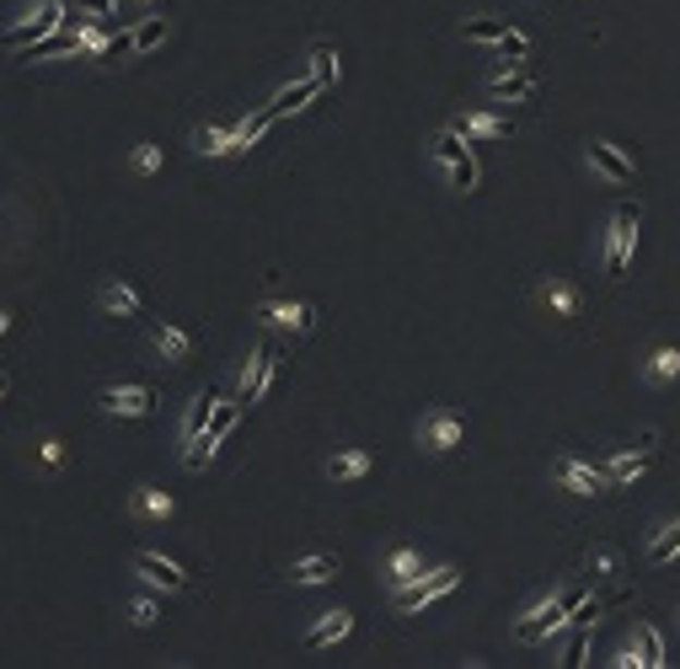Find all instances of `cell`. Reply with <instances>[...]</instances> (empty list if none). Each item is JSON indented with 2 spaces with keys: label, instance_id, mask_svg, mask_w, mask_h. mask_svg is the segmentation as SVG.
I'll use <instances>...</instances> for the list:
<instances>
[{
  "label": "cell",
  "instance_id": "cell-1",
  "mask_svg": "<svg viewBox=\"0 0 680 669\" xmlns=\"http://www.w3.org/2000/svg\"><path fill=\"white\" fill-rule=\"evenodd\" d=\"M236 418H242V402L231 397V402H215V413H209V424H204V434L193 439L183 450V466L187 472H198V466H209L215 461V450H220V439L236 428Z\"/></svg>",
  "mask_w": 680,
  "mask_h": 669
},
{
  "label": "cell",
  "instance_id": "cell-2",
  "mask_svg": "<svg viewBox=\"0 0 680 669\" xmlns=\"http://www.w3.org/2000/svg\"><path fill=\"white\" fill-rule=\"evenodd\" d=\"M434 161L450 172V183L461 187V193L477 187V161H472V150H466V134H456V129L434 134Z\"/></svg>",
  "mask_w": 680,
  "mask_h": 669
},
{
  "label": "cell",
  "instance_id": "cell-3",
  "mask_svg": "<svg viewBox=\"0 0 680 669\" xmlns=\"http://www.w3.org/2000/svg\"><path fill=\"white\" fill-rule=\"evenodd\" d=\"M632 242H638V204H621L617 215H611V231H606V273H611V279L627 273Z\"/></svg>",
  "mask_w": 680,
  "mask_h": 669
},
{
  "label": "cell",
  "instance_id": "cell-4",
  "mask_svg": "<svg viewBox=\"0 0 680 669\" xmlns=\"http://www.w3.org/2000/svg\"><path fill=\"white\" fill-rule=\"evenodd\" d=\"M456 584H461V573H456V568H434L429 579H413L408 589H397V610H402V616H418V610L434 606L439 595H450Z\"/></svg>",
  "mask_w": 680,
  "mask_h": 669
},
{
  "label": "cell",
  "instance_id": "cell-5",
  "mask_svg": "<svg viewBox=\"0 0 680 669\" xmlns=\"http://www.w3.org/2000/svg\"><path fill=\"white\" fill-rule=\"evenodd\" d=\"M64 22H70V16H64V0H44V5H38V16H27V22L5 27V44H11V49H27V44H44L49 33H60Z\"/></svg>",
  "mask_w": 680,
  "mask_h": 669
},
{
  "label": "cell",
  "instance_id": "cell-6",
  "mask_svg": "<svg viewBox=\"0 0 680 669\" xmlns=\"http://www.w3.org/2000/svg\"><path fill=\"white\" fill-rule=\"evenodd\" d=\"M97 408L108 418H145V413H156V386H108V391H97Z\"/></svg>",
  "mask_w": 680,
  "mask_h": 669
},
{
  "label": "cell",
  "instance_id": "cell-7",
  "mask_svg": "<svg viewBox=\"0 0 680 669\" xmlns=\"http://www.w3.org/2000/svg\"><path fill=\"white\" fill-rule=\"evenodd\" d=\"M134 573L150 584V589H167V595H187L193 589V579H187L178 562H167V557H156V551H139L134 557Z\"/></svg>",
  "mask_w": 680,
  "mask_h": 669
},
{
  "label": "cell",
  "instance_id": "cell-8",
  "mask_svg": "<svg viewBox=\"0 0 680 669\" xmlns=\"http://www.w3.org/2000/svg\"><path fill=\"white\" fill-rule=\"evenodd\" d=\"M274 369H279L274 349H252V360L242 365V386H236V402H242V408H252V402H263V397H268Z\"/></svg>",
  "mask_w": 680,
  "mask_h": 669
},
{
  "label": "cell",
  "instance_id": "cell-9",
  "mask_svg": "<svg viewBox=\"0 0 680 669\" xmlns=\"http://www.w3.org/2000/svg\"><path fill=\"white\" fill-rule=\"evenodd\" d=\"M418 439H424V450L445 455V450H456V445L466 439V424H461L456 413H429V418L418 424Z\"/></svg>",
  "mask_w": 680,
  "mask_h": 669
},
{
  "label": "cell",
  "instance_id": "cell-10",
  "mask_svg": "<svg viewBox=\"0 0 680 669\" xmlns=\"http://www.w3.org/2000/svg\"><path fill=\"white\" fill-rule=\"evenodd\" d=\"M552 477L568 487V492H579V498H595V492H606V487H611L606 472H590V466H584V461H573V455H562V461H557Z\"/></svg>",
  "mask_w": 680,
  "mask_h": 669
},
{
  "label": "cell",
  "instance_id": "cell-11",
  "mask_svg": "<svg viewBox=\"0 0 680 669\" xmlns=\"http://www.w3.org/2000/svg\"><path fill=\"white\" fill-rule=\"evenodd\" d=\"M257 316L268 327H284V332H311L316 327V305L306 301H268V305H257Z\"/></svg>",
  "mask_w": 680,
  "mask_h": 669
},
{
  "label": "cell",
  "instance_id": "cell-12",
  "mask_svg": "<svg viewBox=\"0 0 680 669\" xmlns=\"http://www.w3.org/2000/svg\"><path fill=\"white\" fill-rule=\"evenodd\" d=\"M590 167L606 178V183H632L638 178V167H632V156H621L611 139H590Z\"/></svg>",
  "mask_w": 680,
  "mask_h": 669
},
{
  "label": "cell",
  "instance_id": "cell-13",
  "mask_svg": "<svg viewBox=\"0 0 680 669\" xmlns=\"http://www.w3.org/2000/svg\"><path fill=\"white\" fill-rule=\"evenodd\" d=\"M321 92H327V86H321L316 75H306V81H295V86H284V92H279V97H274V102H268L263 113H268V119L279 123V119H284V113H295V108H306L311 97H321Z\"/></svg>",
  "mask_w": 680,
  "mask_h": 669
},
{
  "label": "cell",
  "instance_id": "cell-14",
  "mask_svg": "<svg viewBox=\"0 0 680 669\" xmlns=\"http://www.w3.org/2000/svg\"><path fill=\"white\" fill-rule=\"evenodd\" d=\"M371 466H375L371 450H338V455L327 461V477H332V483H360V477H371Z\"/></svg>",
  "mask_w": 680,
  "mask_h": 669
},
{
  "label": "cell",
  "instance_id": "cell-15",
  "mask_svg": "<svg viewBox=\"0 0 680 669\" xmlns=\"http://www.w3.org/2000/svg\"><path fill=\"white\" fill-rule=\"evenodd\" d=\"M349 632H354V616H349V610H327V616H321V621H316V627L306 632V648H327V643H343Z\"/></svg>",
  "mask_w": 680,
  "mask_h": 669
},
{
  "label": "cell",
  "instance_id": "cell-16",
  "mask_svg": "<svg viewBox=\"0 0 680 669\" xmlns=\"http://www.w3.org/2000/svg\"><path fill=\"white\" fill-rule=\"evenodd\" d=\"M150 338L167 354V365H183L187 354H193V338H187L183 327H172V321H150Z\"/></svg>",
  "mask_w": 680,
  "mask_h": 669
},
{
  "label": "cell",
  "instance_id": "cell-17",
  "mask_svg": "<svg viewBox=\"0 0 680 669\" xmlns=\"http://www.w3.org/2000/svg\"><path fill=\"white\" fill-rule=\"evenodd\" d=\"M386 579L397 584V589H408L413 579H424V551L413 547H397L391 557H386Z\"/></svg>",
  "mask_w": 680,
  "mask_h": 669
},
{
  "label": "cell",
  "instance_id": "cell-18",
  "mask_svg": "<svg viewBox=\"0 0 680 669\" xmlns=\"http://www.w3.org/2000/svg\"><path fill=\"white\" fill-rule=\"evenodd\" d=\"M450 129L466 139H509V119H494V113H461Z\"/></svg>",
  "mask_w": 680,
  "mask_h": 669
},
{
  "label": "cell",
  "instance_id": "cell-19",
  "mask_svg": "<svg viewBox=\"0 0 680 669\" xmlns=\"http://www.w3.org/2000/svg\"><path fill=\"white\" fill-rule=\"evenodd\" d=\"M102 311H113V316H145V301H139V290H134V284L113 279V284L102 290Z\"/></svg>",
  "mask_w": 680,
  "mask_h": 669
},
{
  "label": "cell",
  "instance_id": "cell-20",
  "mask_svg": "<svg viewBox=\"0 0 680 669\" xmlns=\"http://www.w3.org/2000/svg\"><path fill=\"white\" fill-rule=\"evenodd\" d=\"M134 514L172 520V514H178V498H172V492H161V487H134Z\"/></svg>",
  "mask_w": 680,
  "mask_h": 669
},
{
  "label": "cell",
  "instance_id": "cell-21",
  "mask_svg": "<svg viewBox=\"0 0 680 669\" xmlns=\"http://www.w3.org/2000/svg\"><path fill=\"white\" fill-rule=\"evenodd\" d=\"M215 402H220V397H209V391H198V397L187 402V418H183V445H193V439L204 434V424H209V413H215Z\"/></svg>",
  "mask_w": 680,
  "mask_h": 669
},
{
  "label": "cell",
  "instance_id": "cell-22",
  "mask_svg": "<svg viewBox=\"0 0 680 669\" xmlns=\"http://www.w3.org/2000/svg\"><path fill=\"white\" fill-rule=\"evenodd\" d=\"M290 579H295V584H327V579H338V562H332V557H306V562H295V568H290Z\"/></svg>",
  "mask_w": 680,
  "mask_h": 669
},
{
  "label": "cell",
  "instance_id": "cell-23",
  "mask_svg": "<svg viewBox=\"0 0 680 669\" xmlns=\"http://www.w3.org/2000/svg\"><path fill=\"white\" fill-rule=\"evenodd\" d=\"M648 380H659V386H670V380H680V349H654L648 354Z\"/></svg>",
  "mask_w": 680,
  "mask_h": 669
},
{
  "label": "cell",
  "instance_id": "cell-24",
  "mask_svg": "<svg viewBox=\"0 0 680 669\" xmlns=\"http://www.w3.org/2000/svg\"><path fill=\"white\" fill-rule=\"evenodd\" d=\"M643 472H648V450H643V455H611V466H606L611 487L632 483V477H643Z\"/></svg>",
  "mask_w": 680,
  "mask_h": 669
},
{
  "label": "cell",
  "instance_id": "cell-25",
  "mask_svg": "<svg viewBox=\"0 0 680 669\" xmlns=\"http://www.w3.org/2000/svg\"><path fill=\"white\" fill-rule=\"evenodd\" d=\"M231 134H236V129H198V134H193V150H198V156H231Z\"/></svg>",
  "mask_w": 680,
  "mask_h": 669
},
{
  "label": "cell",
  "instance_id": "cell-26",
  "mask_svg": "<svg viewBox=\"0 0 680 669\" xmlns=\"http://www.w3.org/2000/svg\"><path fill=\"white\" fill-rule=\"evenodd\" d=\"M461 33H466V44H498V38L509 33V22H498V16H472Z\"/></svg>",
  "mask_w": 680,
  "mask_h": 669
},
{
  "label": "cell",
  "instance_id": "cell-27",
  "mask_svg": "<svg viewBox=\"0 0 680 669\" xmlns=\"http://www.w3.org/2000/svg\"><path fill=\"white\" fill-rule=\"evenodd\" d=\"M542 301H547L552 316H579V290H573V284H547Z\"/></svg>",
  "mask_w": 680,
  "mask_h": 669
},
{
  "label": "cell",
  "instance_id": "cell-28",
  "mask_svg": "<svg viewBox=\"0 0 680 669\" xmlns=\"http://www.w3.org/2000/svg\"><path fill=\"white\" fill-rule=\"evenodd\" d=\"M161 38H167V16H145V22L134 27V54H150Z\"/></svg>",
  "mask_w": 680,
  "mask_h": 669
},
{
  "label": "cell",
  "instance_id": "cell-29",
  "mask_svg": "<svg viewBox=\"0 0 680 669\" xmlns=\"http://www.w3.org/2000/svg\"><path fill=\"white\" fill-rule=\"evenodd\" d=\"M311 75H316V81L332 92V86H338V75H343V64H338V54H332V49H311Z\"/></svg>",
  "mask_w": 680,
  "mask_h": 669
},
{
  "label": "cell",
  "instance_id": "cell-30",
  "mask_svg": "<svg viewBox=\"0 0 680 669\" xmlns=\"http://www.w3.org/2000/svg\"><path fill=\"white\" fill-rule=\"evenodd\" d=\"M670 557H680V520L665 525V531L648 542V562H670Z\"/></svg>",
  "mask_w": 680,
  "mask_h": 669
},
{
  "label": "cell",
  "instance_id": "cell-31",
  "mask_svg": "<svg viewBox=\"0 0 680 669\" xmlns=\"http://www.w3.org/2000/svg\"><path fill=\"white\" fill-rule=\"evenodd\" d=\"M488 92H494V97H536V81H531V75H494Z\"/></svg>",
  "mask_w": 680,
  "mask_h": 669
},
{
  "label": "cell",
  "instance_id": "cell-32",
  "mask_svg": "<svg viewBox=\"0 0 680 669\" xmlns=\"http://www.w3.org/2000/svg\"><path fill=\"white\" fill-rule=\"evenodd\" d=\"M161 161H167V156H161V145H150V139H145V145H134V156H129V167H134L139 178H156V172H161Z\"/></svg>",
  "mask_w": 680,
  "mask_h": 669
},
{
  "label": "cell",
  "instance_id": "cell-33",
  "mask_svg": "<svg viewBox=\"0 0 680 669\" xmlns=\"http://www.w3.org/2000/svg\"><path fill=\"white\" fill-rule=\"evenodd\" d=\"M638 648H643V665L648 669L665 665V637H659L654 627H638Z\"/></svg>",
  "mask_w": 680,
  "mask_h": 669
},
{
  "label": "cell",
  "instance_id": "cell-34",
  "mask_svg": "<svg viewBox=\"0 0 680 669\" xmlns=\"http://www.w3.org/2000/svg\"><path fill=\"white\" fill-rule=\"evenodd\" d=\"M494 49H498V54H503V60H509V64H520V60H525V54H531V38H525V33H514V27H509V33H503V38H498Z\"/></svg>",
  "mask_w": 680,
  "mask_h": 669
},
{
  "label": "cell",
  "instance_id": "cell-35",
  "mask_svg": "<svg viewBox=\"0 0 680 669\" xmlns=\"http://www.w3.org/2000/svg\"><path fill=\"white\" fill-rule=\"evenodd\" d=\"M124 54H134V33H113L102 49H97V60L102 64H113V60H124Z\"/></svg>",
  "mask_w": 680,
  "mask_h": 669
},
{
  "label": "cell",
  "instance_id": "cell-36",
  "mask_svg": "<svg viewBox=\"0 0 680 669\" xmlns=\"http://www.w3.org/2000/svg\"><path fill=\"white\" fill-rule=\"evenodd\" d=\"M156 616H161V606H156L150 595H139V600H129V621H134V627H156Z\"/></svg>",
  "mask_w": 680,
  "mask_h": 669
},
{
  "label": "cell",
  "instance_id": "cell-37",
  "mask_svg": "<svg viewBox=\"0 0 680 669\" xmlns=\"http://www.w3.org/2000/svg\"><path fill=\"white\" fill-rule=\"evenodd\" d=\"M584 654H590V627H579V632H573V643H568V659H562V665L579 669V665H584Z\"/></svg>",
  "mask_w": 680,
  "mask_h": 669
},
{
  "label": "cell",
  "instance_id": "cell-38",
  "mask_svg": "<svg viewBox=\"0 0 680 669\" xmlns=\"http://www.w3.org/2000/svg\"><path fill=\"white\" fill-rule=\"evenodd\" d=\"M86 16H119V0H81Z\"/></svg>",
  "mask_w": 680,
  "mask_h": 669
},
{
  "label": "cell",
  "instance_id": "cell-39",
  "mask_svg": "<svg viewBox=\"0 0 680 669\" xmlns=\"http://www.w3.org/2000/svg\"><path fill=\"white\" fill-rule=\"evenodd\" d=\"M49 466H64V439H44V450H38Z\"/></svg>",
  "mask_w": 680,
  "mask_h": 669
},
{
  "label": "cell",
  "instance_id": "cell-40",
  "mask_svg": "<svg viewBox=\"0 0 680 669\" xmlns=\"http://www.w3.org/2000/svg\"><path fill=\"white\" fill-rule=\"evenodd\" d=\"M617 669H632V665H643V648H621L617 659H611Z\"/></svg>",
  "mask_w": 680,
  "mask_h": 669
},
{
  "label": "cell",
  "instance_id": "cell-41",
  "mask_svg": "<svg viewBox=\"0 0 680 669\" xmlns=\"http://www.w3.org/2000/svg\"><path fill=\"white\" fill-rule=\"evenodd\" d=\"M5 332H11V311H0V338H5Z\"/></svg>",
  "mask_w": 680,
  "mask_h": 669
},
{
  "label": "cell",
  "instance_id": "cell-42",
  "mask_svg": "<svg viewBox=\"0 0 680 669\" xmlns=\"http://www.w3.org/2000/svg\"><path fill=\"white\" fill-rule=\"evenodd\" d=\"M145 5H150V0H145Z\"/></svg>",
  "mask_w": 680,
  "mask_h": 669
}]
</instances>
